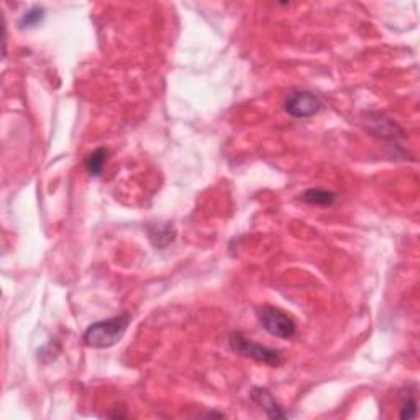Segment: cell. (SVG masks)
Returning a JSON list of instances; mask_svg holds the SVG:
<instances>
[{
  "mask_svg": "<svg viewBox=\"0 0 420 420\" xmlns=\"http://www.w3.org/2000/svg\"><path fill=\"white\" fill-rule=\"evenodd\" d=\"M130 325V315L122 314L117 317L108 320H101L89 325L86 332L82 335L84 345L89 348H96V350H106L120 342L124 338Z\"/></svg>",
  "mask_w": 420,
  "mask_h": 420,
  "instance_id": "obj_1",
  "label": "cell"
},
{
  "mask_svg": "<svg viewBox=\"0 0 420 420\" xmlns=\"http://www.w3.org/2000/svg\"><path fill=\"white\" fill-rule=\"evenodd\" d=\"M230 348L237 353V355H242L245 358H252L254 361L264 363V365L270 366H280L282 363V355L281 352L273 350V348L258 345L254 343L253 340H249L245 337L243 333L240 332H233L229 338Z\"/></svg>",
  "mask_w": 420,
  "mask_h": 420,
  "instance_id": "obj_2",
  "label": "cell"
},
{
  "mask_svg": "<svg viewBox=\"0 0 420 420\" xmlns=\"http://www.w3.org/2000/svg\"><path fill=\"white\" fill-rule=\"evenodd\" d=\"M258 320L263 328L273 337L277 338H292L297 332L296 322L286 312L276 307H261L258 310Z\"/></svg>",
  "mask_w": 420,
  "mask_h": 420,
  "instance_id": "obj_3",
  "label": "cell"
},
{
  "mask_svg": "<svg viewBox=\"0 0 420 420\" xmlns=\"http://www.w3.org/2000/svg\"><path fill=\"white\" fill-rule=\"evenodd\" d=\"M286 112L294 119H309L322 108L319 96L309 91H292L284 102Z\"/></svg>",
  "mask_w": 420,
  "mask_h": 420,
  "instance_id": "obj_4",
  "label": "cell"
},
{
  "mask_svg": "<svg viewBox=\"0 0 420 420\" xmlns=\"http://www.w3.org/2000/svg\"><path fill=\"white\" fill-rule=\"evenodd\" d=\"M252 400L263 410L270 419H286L287 414L282 410L280 403L273 398V394L264 388H253Z\"/></svg>",
  "mask_w": 420,
  "mask_h": 420,
  "instance_id": "obj_5",
  "label": "cell"
},
{
  "mask_svg": "<svg viewBox=\"0 0 420 420\" xmlns=\"http://www.w3.org/2000/svg\"><path fill=\"white\" fill-rule=\"evenodd\" d=\"M368 120L371 122V125L368 126V129L371 130L370 133L379 136V138H396V136H404L403 129H399L398 124H394L393 120L379 115V113H376L375 119H372L370 113V119Z\"/></svg>",
  "mask_w": 420,
  "mask_h": 420,
  "instance_id": "obj_6",
  "label": "cell"
},
{
  "mask_svg": "<svg viewBox=\"0 0 420 420\" xmlns=\"http://www.w3.org/2000/svg\"><path fill=\"white\" fill-rule=\"evenodd\" d=\"M302 201L307 202L310 205L330 207L337 201V194L325 191V189H309V191H305L304 194H302Z\"/></svg>",
  "mask_w": 420,
  "mask_h": 420,
  "instance_id": "obj_7",
  "label": "cell"
},
{
  "mask_svg": "<svg viewBox=\"0 0 420 420\" xmlns=\"http://www.w3.org/2000/svg\"><path fill=\"white\" fill-rule=\"evenodd\" d=\"M107 157H108V150L106 148H97L91 157L87 158L86 161V169L89 171V174L94 178L101 176L103 171V166H106L107 163Z\"/></svg>",
  "mask_w": 420,
  "mask_h": 420,
  "instance_id": "obj_8",
  "label": "cell"
},
{
  "mask_svg": "<svg viewBox=\"0 0 420 420\" xmlns=\"http://www.w3.org/2000/svg\"><path fill=\"white\" fill-rule=\"evenodd\" d=\"M45 17V10L41 7H33L31 10H28L25 15L22 17L20 20V27L22 28H33L36 25H40L41 22H43Z\"/></svg>",
  "mask_w": 420,
  "mask_h": 420,
  "instance_id": "obj_9",
  "label": "cell"
},
{
  "mask_svg": "<svg viewBox=\"0 0 420 420\" xmlns=\"http://www.w3.org/2000/svg\"><path fill=\"white\" fill-rule=\"evenodd\" d=\"M417 415V400L414 398H405L400 405V419H414Z\"/></svg>",
  "mask_w": 420,
  "mask_h": 420,
  "instance_id": "obj_10",
  "label": "cell"
}]
</instances>
